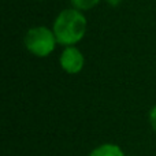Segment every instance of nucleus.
I'll list each match as a JSON object with an SVG mask.
<instances>
[{"instance_id": "f257e3e1", "label": "nucleus", "mask_w": 156, "mask_h": 156, "mask_svg": "<svg viewBox=\"0 0 156 156\" xmlns=\"http://www.w3.org/2000/svg\"><path fill=\"white\" fill-rule=\"evenodd\" d=\"M86 18L80 10L69 8L63 10L56 16L52 30L60 45L71 47L83 38L86 33Z\"/></svg>"}, {"instance_id": "f03ea898", "label": "nucleus", "mask_w": 156, "mask_h": 156, "mask_svg": "<svg viewBox=\"0 0 156 156\" xmlns=\"http://www.w3.org/2000/svg\"><path fill=\"white\" fill-rule=\"evenodd\" d=\"M23 43L30 54L38 58H45L52 54L58 41L54 30H49L44 26H36L26 32Z\"/></svg>"}, {"instance_id": "7ed1b4c3", "label": "nucleus", "mask_w": 156, "mask_h": 156, "mask_svg": "<svg viewBox=\"0 0 156 156\" xmlns=\"http://www.w3.org/2000/svg\"><path fill=\"white\" fill-rule=\"evenodd\" d=\"M60 67L69 74H78L83 67V55L77 47H66L60 55Z\"/></svg>"}, {"instance_id": "20e7f679", "label": "nucleus", "mask_w": 156, "mask_h": 156, "mask_svg": "<svg viewBox=\"0 0 156 156\" xmlns=\"http://www.w3.org/2000/svg\"><path fill=\"white\" fill-rule=\"evenodd\" d=\"M88 156H126L123 149L114 143H104L93 148Z\"/></svg>"}, {"instance_id": "39448f33", "label": "nucleus", "mask_w": 156, "mask_h": 156, "mask_svg": "<svg viewBox=\"0 0 156 156\" xmlns=\"http://www.w3.org/2000/svg\"><path fill=\"white\" fill-rule=\"evenodd\" d=\"M100 0H71V4L76 10H90L99 4Z\"/></svg>"}, {"instance_id": "423d86ee", "label": "nucleus", "mask_w": 156, "mask_h": 156, "mask_svg": "<svg viewBox=\"0 0 156 156\" xmlns=\"http://www.w3.org/2000/svg\"><path fill=\"white\" fill-rule=\"evenodd\" d=\"M148 119H149V125H151L152 130H154V132L156 133V104L151 108V111H149Z\"/></svg>"}, {"instance_id": "0eeeda50", "label": "nucleus", "mask_w": 156, "mask_h": 156, "mask_svg": "<svg viewBox=\"0 0 156 156\" xmlns=\"http://www.w3.org/2000/svg\"><path fill=\"white\" fill-rule=\"evenodd\" d=\"M105 2H107V4H110V5H114V7H115V5H118L119 3L122 2V0H105Z\"/></svg>"}]
</instances>
